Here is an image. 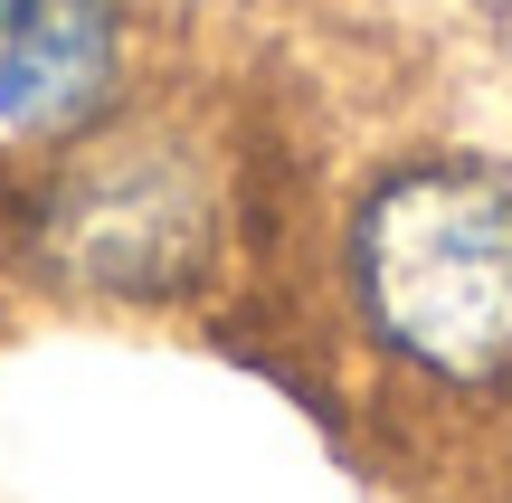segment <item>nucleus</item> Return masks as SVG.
Returning a JSON list of instances; mask_svg holds the SVG:
<instances>
[{
	"instance_id": "1",
	"label": "nucleus",
	"mask_w": 512,
	"mask_h": 503,
	"mask_svg": "<svg viewBox=\"0 0 512 503\" xmlns=\"http://www.w3.org/2000/svg\"><path fill=\"white\" fill-rule=\"evenodd\" d=\"M0 228H10V266L29 285H48L67 304L162 314V304H190L209 285L228 200L190 133L114 114V124L38 152V171L10 190Z\"/></svg>"
},
{
	"instance_id": "2",
	"label": "nucleus",
	"mask_w": 512,
	"mask_h": 503,
	"mask_svg": "<svg viewBox=\"0 0 512 503\" xmlns=\"http://www.w3.org/2000/svg\"><path fill=\"white\" fill-rule=\"evenodd\" d=\"M342 266L389 361L437 390L512 380V171L475 152L389 162L351 209Z\"/></svg>"
},
{
	"instance_id": "3",
	"label": "nucleus",
	"mask_w": 512,
	"mask_h": 503,
	"mask_svg": "<svg viewBox=\"0 0 512 503\" xmlns=\"http://www.w3.org/2000/svg\"><path fill=\"white\" fill-rule=\"evenodd\" d=\"M133 86V10L124 0H19L0 29V143L57 152L114 124Z\"/></svg>"
},
{
	"instance_id": "4",
	"label": "nucleus",
	"mask_w": 512,
	"mask_h": 503,
	"mask_svg": "<svg viewBox=\"0 0 512 503\" xmlns=\"http://www.w3.org/2000/svg\"><path fill=\"white\" fill-rule=\"evenodd\" d=\"M10 10H19V0H0V29H10Z\"/></svg>"
}]
</instances>
